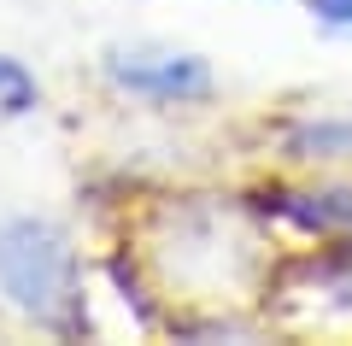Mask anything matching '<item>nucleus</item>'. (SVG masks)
Segmentation results:
<instances>
[{"label": "nucleus", "mask_w": 352, "mask_h": 346, "mask_svg": "<svg viewBox=\"0 0 352 346\" xmlns=\"http://www.w3.org/2000/svg\"><path fill=\"white\" fill-rule=\"evenodd\" d=\"M0 294L41 329H82V264L59 223L6 217L0 223Z\"/></svg>", "instance_id": "1"}, {"label": "nucleus", "mask_w": 352, "mask_h": 346, "mask_svg": "<svg viewBox=\"0 0 352 346\" xmlns=\"http://www.w3.org/2000/svg\"><path fill=\"white\" fill-rule=\"evenodd\" d=\"M294 159H352V118H305L288 129Z\"/></svg>", "instance_id": "4"}, {"label": "nucleus", "mask_w": 352, "mask_h": 346, "mask_svg": "<svg viewBox=\"0 0 352 346\" xmlns=\"http://www.w3.org/2000/svg\"><path fill=\"white\" fill-rule=\"evenodd\" d=\"M282 223L305 229L317 241H352V188H311V194H276L270 199Z\"/></svg>", "instance_id": "3"}, {"label": "nucleus", "mask_w": 352, "mask_h": 346, "mask_svg": "<svg viewBox=\"0 0 352 346\" xmlns=\"http://www.w3.org/2000/svg\"><path fill=\"white\" fill-rule=\"evenodd\" d=\"M36 100H41L36 76H30L18 59H0V124H6V118H24V111H36Z\"/></svg>", "instance_id": "5"}, {"label": "nucleus", "mask_w": 352, "mask_h": 346, "mask_svg": "<svg viewBox=\"0 0 352 346\" xmlns=\"http://www.w3.org/2000/svg\"><path fill=\"white\" fill-rule=\"evenodd\" d=\"M106 76L124 94L159 100V106H182V100L212 94V65L194 59V53H112L106 59Z\"/></svg>", "instance_id": "2"}, {"label": "nucleus", "mask_w": 352, "mask_h": 346, "mask_svg": "<svg viewBox=\"0 0 352 346\" xmlns=\"http://www.w3.org/2000/svg\"><path fill=\"white\" fill-rule=\"evenodd\" d=\"M311 276H317V294H329L340 311H352V241L335 247V252H323L311 264Z\"/></svg>", "instance_id": "6"}, {"label": "nucleus", "mask_w": 352, "mask_h": 346, "mask_svg": "<svg viewBox=\"0 0 352 346\" xmlns=\"http://www.w3.org/2000/svg\"><path fill=\"white\" fill-rule=\"evenodd\" d=\"M317 24H329L335 36H352V0H305Z\"/></svg>", "instance_id": "7"}]
</instances>
